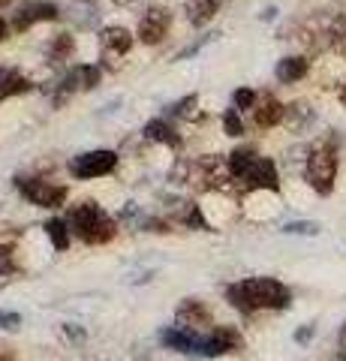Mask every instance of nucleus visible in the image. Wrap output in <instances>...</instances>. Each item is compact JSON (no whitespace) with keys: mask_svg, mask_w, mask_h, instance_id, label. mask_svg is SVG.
<instances>
[{"mask_svg":"<svg viewBox=\"0 0 346 361\" xmlns=\"http://www.w3.org/2000/svg\"><path fill=\"white\" fill-rule=\"evenodd\" d=\"M13 247H0V274H13Z\"/></svg>","mask_w":346,"mask_h":361,"instance_id":"24","label":"nucleus"},{"mask_svg":"<svg viewBox=\"0 0 346 361\" xmlns=\"http://www.w3.org/2000/svg\"><path fill=\"white\" fill-rule=\"evenodd\" d=\"M27 87H30V82L18 70H0V103L16 94H25Z\"/></svg>","mask_w":346,"mask_h":361,"instance_id":"14","label":"nucleus"},{"mask_svg":"<svg viewBox=\"0 0 346 361\" xmlns=\"http://www.w3.org/2000/svg\"><path fill=\"white\" fill-rule=\"evenodd\" d=\"M274 75H277V82L292 85V82H298V78L307 75V61L304 58H283L280 63H277Z\"/></svg>","mask_w":346,"mask_h":361,"instance_id":"15","label":"nucleus"},{"mask_svg":"<svg viewBox=\"0 0 346 361\" xmlns=\"http://www.w3.org/2000/svg\"><path fill=\"white\" fill-rule=\"evenodd\" d=\"M70 82H73V85H79V87H97V82H99V70H97V66H79V70H73Z\"/></svg>","mask_w":346,"mask_h":361,"instance_id":"18","label":"nucleus"},{"mask_svg":"<svg viewBox=\"0 0 346 361\" xmlns=\"http://www.w3.org/2000/svg\"><path fill=\"white\" fill-rule=\"evenodd\" d=\"M338 349H340V358L346 361V325L340 329V337H338Z\"/></svg>","mask_w":346,"mask_h":361,"instance_id":"27","label":"nucleus"},{"mask_svg":"<svg viewBox=\"0 0 346 361\" xmlns=\"http://www.w3.org/2000/svg\"><path fill=\"white\" fill-rule=\"evenodd\" d=\"M66 226L79 235L85 244H106L115 238V220L97 205V202H79L66 214Z\"/></svg>","mask_w":346,"mask_h":361,"instance_id":"2","label":"nucleus"},{"mask_svg":"<svg viewBox=\"0 0 346 361\" xmlns=\"http://www.w3.org/2000/svg\"><path fill=\"white\" fill-rule=\"evenodd\" d=\"M73 49H75V45H73V37H66V33H61V37L54 39V49H51V61L58 63L61 58H70V54H73Z\"/></svg>","mask_w":346,"mask_h":361,"instance_id":"19","label":"nucleus"},{"mask_svg":"<svg viewBox=\"0 0 346 361\" xmlns=\"http://www.w3.org/2000/svg\"><path fill=\"white\" fill-rule=\"evenodd\" d=\"M220 4H223V0H187V4H184V9H187V21H190L193 27L208 25V21L217 16Z\"/></svg>","mask_w":346,"mask_h":361,"instance_id":"12","label":"nucleus"},{"mask_svg":"<svg viewBox=\"0 0 346 361\" xmlns=\"http://www.w3.org/2000/svg\"><path fill=\"white\" fill-rule=\"evenodd\" d=\"M283 232H289V235H316L319 226L316 223H286Z\"/></svg>","mask_w":346,"mask_h":361,"instance_id":"21","label":"nucleus"},{"mask_svg":"<svg viewBox=\"0 0 346 361\" xmlns=\"http://www.w3.org/2000/svg\"><path fill=\"white\" fill-rule=\"evenodd\" d=\"M223 130H226V135H241L244 133V123H241V118L232 109L223 115Z\"/></svg>","mask_w":346,"mask_h":361,"instance_id":"20","label":"nucleus"},{"mask_svg":"<svg viewBox=\"0 0 346 361\" xmlns=\"http://www.w3.org/2000/svg\"><path fill=\"white\" fill-rule=\"evenodd\" d=\"M70 226H66V220H49L46 223V235L51 238V244H54V250H66L70 247Z\"/></svg>","mask_w":346,"mask_h":361,"instance_id":"16","label":"nucleus"},{"mask_svg":"<svg viewBox=\"0 0 346 361\" xmlns=\"http://www.w3.org/2000/svg\"><path fill=\"white\" fill-rule=\"evenodd\" d=\"M144 135H148V139H154V142H166V145H178V142H181V139L175 135V130H172L166 121H151L148 127H144Z\"/></svg>","mask_w":346,"mask_h":361,"instance_id":"17","label":"nucleus"},{"mask_svg":"<svg viewBox=\"0 0 346 361\" xmlns=\"http://www.w3.org/2000/svg\"><path fill=\"white\" fill-rule=\"evenodd\" d=\"M283 115H286V109L277 103L274 97H265V99L256 103V127H262V130L274 127V123H280Z\"/></svg>","mask_w":346,"mask_h":361,"instance_id":"13","label":"nucleus"},{"mask_svg":"<svg viewBox=\"0 0 346 361\" xmlns=\"http://www.w3.org/2000/svg\"><path fill=\"white\" fill-rule=\"evenodd\" d=\"M175 329H181L193 337H202L205 329H211V313L202 301L196 298H184L181 307L175 310Z\"/></svg>","mask_w":346,"mask_h":361,"instance_id":"6","label":"nucleus"},{"mask_svg":"<svg viewBox=\"0 0 346 361\" xmlns=\"http://www.w3.org/2000/svg\"><path fill=\"white\" fill-rule=\"evenodd\" d=\"M0 361H4V358H0Z\"/></svg>","mask_w":346,"mask_h":361,"instance_id":"30","label":"nucleus"},{"mask_svg":"<svg viewBox=\"0 0 346 361\" xmlns=\"http://www.w3.org/2000/svg\"><path fill=\"white\" fill-rule=\"evenodd\" d=\"M340 99H343V106H346V85H343V94H340Z\"/></svg>","mask_w":346,"mask_h":361,"instance_id":"29","label":"nucleus"},{"mask_svg":"<svg viewBox=\"0 0 346 361\" xmlns=\"http://www.w3.org/2000/svg\"><path fill=\"white\" fill-rule=\"evenodd\" d=\"M310 337H314V325H304V329L295 331V341H298V343H307Z\"/></svg>","mask_w":346,"mask_h":361,"instance_id":"25","label":"nucleus"},{"mask_svg":"<svg viewBox=\"0 0 346 361\" xmlns=\"http://www.w3.org/2000/svg\"><path fill=\"white\" fill-rule=\"evenodd\" d=\"M0 39H6V21L0 18Z\"/></svg>","mask_w":346,"mask_h":361,"instance_id":"28","label":"nucleus"},{"mask_svg":"<svg viewBox=\"0 0 346 361\" xmlns=\"http://www.w3.org/2000/svg\"><path fill=\"white\" fill-rule=\"evenodd\" d=\"M169 25H172L169 13H166V9H160V6H151L148 13H144V18L139 21V39L148 42V45L160 42L166 33H169Z\"/></svg>","mask_w":346,"mask_h":361,"instance_id":"10","label":"nucleus"},{"mask_svg":"<svg viewBox=\"0 0 346 361\" xmlns=\"http://www.w3.org/2000/svg\"><path fill=\"white\" fill-rule=\"evenodd\" d=\"M241 346H244V341L232 325H217V329H211V334H205L202 341H199V355L217 358L226 353H238Z\"/></svg>","mask_w":346,"mask_h":361,"instance_id":"5","label":"nucleus"},{"mask_svg":"<svg viewBox=\"0 0 346 361\" xmlns=\"http://www.w3.org/2000/svg\"><path fill=\"white\" fill-rule=\"evenodd\" d=\"M226 298H229L232 307H238L241 313L283 310V307L292 304V292L274 277H250V280H241V283L229 286Z\"/></svg>","mask_w":346,"mask_h":361,"instance_id":"1","label":"nucleus"},{"mask_svg":"<svg viewBox=\"0 0 346 361\" xmlns=\"http://www.w3.org/2000/svg\"><path fill=\"white\" fill-rule=\"evenodd\" d=\"M229 169H232V175L244 180L250 190H271V193L280 190V178H277L274 163L268 160V157H256L247 148L229 154Z\"/></svg>","mask_w":346,"mask_h":361,"instance_id":"3","label":"nucleus"},{"mask_svg":"<svg viewBox=\"0 0 346 361\" xmlns=\"http://www.w3.org/2000/svg\"><path fill=\"white\" fill-rule=\"evenodd\" d=\"M235 106L238 109H253L256 106V94H253V90H247V87L235 90Z\"/></svg>","mask_w":346,"mask_h":361,"instance_id":"23","label":"nucleus"},{"mask_svg":"<svg viewBox=\"0 0 346 361\" xmlns=\"http://www.w3.org/2000/svg\"><path fill=\"white\" fill-rule=\"evenodd\" d=\"M130 45H132V37H130L127 27H106L103 37H99V51H103V61L109 66H115L121 58H124L130 51Z\"/></svg>","mask_w":346,"mask_h":361,"instance_id":"8","label":"nucleus"},{"mask_svg":"<svg viewBox=\"0 0 346 361\" xmlns=\"http://www.w3.org/2000/svg\"><path fill=\"white\" fill-rule=\"evenodd\" d=\"M0 329L4 331H18L21 329V316L9 313V310H0Z\"/></svg>","mask_w":346,"mask_h":361,"instance_id":"22","label":"nucleus"},{"mask_svg":"<svg viewBox=\"0 0 346 361\" xmlns=\"http://www.w3.org/2000/svg\"><path fill=\"white\" fill-rule=\"evenodd\" d=\"M63 337H70V341H85V331L73 329V325H63Z\"/></svg>","mask_w":346,"mask_h":361,"instance_id":"26","label":"nucleus"},{"mask_svg":"<svg viewBox=\"0 0 346 361\" xmlns=\"http://www.w3.org/2000/svg\"><path fill=\"white\" fill-rule=\"evenodd\" d=\"M307 184L316 190L319 196H328L334 190V178H338V154L328 145H322L307 157Z\"/></svg>","mask_w":346,"mask_h":361,"instance_id":"4","label":"nucleus"},{"mask_svg":"<svg viewBox=\"0 0 346 361\" xmlns=\"http://www.w3.org/2000/svg\"><path fill=\"white\" fill-rule=\"evenodd\" d=\"M118 157L111 151H91V154H82L73 160V175L75 178H99V175H109L115 169Z\"/></svg>","mask_w":346,"mask_h":361,"instance_id":"7","label":"nucleus"},{"mask_svg":"<svg viewBox=\"0 0 346 361\" xmlns=\"http://www.w3.org/2000/svg\"><path fill=\"white\" fill-rule=\"evenodd\" d=\"M21 193L39 208H58L66 199V190L49 184V180H21Z\"/></svg>","mask_w":346,"mask_h":361,"instance_id":"9","label":"nucleus"},{"mask_svg":"<svg viewBox=\"0 0 346 361\" xmlns=\"http://www.w3.org/2000/svg\"><path fill=\"white\" fill-rule=\"evenodd\" d=\"M51 21V18H58V6L54 4H27L21 13H16V18H13V27L16 30H27L33 21Z\"/></svg>","mask_w":346,"mask_h":361,"instance_id":"11","label":"nucleus"}]
</instances>
